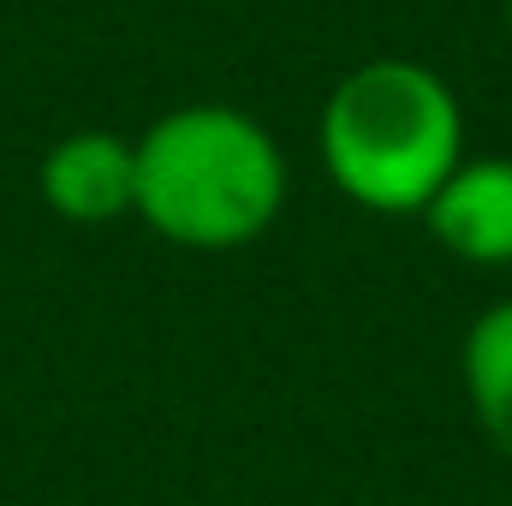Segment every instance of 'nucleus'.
I'll return each instance as SVG.
<instances>
[{
  "label": "nucleus",
  "mask_w": 512,
  "mask_h": 506,
  "mask_svg": "<svg viewBox=\"0 0 512 506\" xmlns=\"http://www.w3.org/2000/svg\"><path fill=\"white\" fill-rule=\"evenodd\" d=\"M417 221L465 268H512V155H465Z\"/></svg>",
  "instance_id": "20e7f679"
},
{
  "label": "nucleus",
  "mask_w": 512,
  "mask_h": 506,
  "mask_svg": "<svg viewBox=\"0 0 512 506\" xmlns=\"http://www.w3.org/2000/svg\"><path fill=\"white\" fill-rule=\"evenodd\" d=\"M36 197L66 227H114L137 215V143L126 131L78 126L36 161Z\"/></svg>",
  "instance_id": "7ed1b4c3"
},
{
  "label": "nucleus",
  "mask_w": 512,
  "mask_h": 506,
  "mask_svg": "<svg viewBox=\"0 0 512 506\" xmlns=\"http://www.w3.org/2000/svg\"><path fill=\"white\" fill-rule=\"evenodd\" d=\"M137 143V215L179 251H245L292 197L280 137L233 102H185L155 114Z\"/></svg>",
  "instance_id": "f257e3e1"
},
{
  "label": "nucleus",
  "mask_w": 512,
  "mask_h": 506,
  "mask_svg": "<svg viewBox=\"0 0 512 506\" xmlns=\"http://www.w3.org/2000/svg\"><path fill=\"white\" fill-rule=\"evenodd\" d=\"M459 381L471 399V417L483 429V441L512 459V298H495L459 346Z\"/></svg>",
  "instance_id": "39448f33"
},
{
  "label": "nucleus",
  "mask_w": 512,
  "mask_h": 506,
  "mask_svg": "<svg viewBox=\"0 0 512 506\" xmlns=\"http://www.w3.org/2000/svg\"><path fill=\"white\" fill-rule=\"evenodd\" d=\"M507 36H512V0H507Z\"/></svg>",
  "instance_id": "423d86ee"
},
{
  "label": "nucleus",
  "mask_w": 512,
  "mask_h": 506,
  "mask_svg": "<svg viewBox=\"0 0 512 506\" xmlns=\"http://www.w3.org/2000/svg\"><path fill=\"white\" fill-rule=\"evenodd\" d=\"M316 155L334 191L370 215L417 221L435 185L471 155L453 84L405 54L352 66L316 120Z\"/></svg>",
  "instance_id": "f03ea898"
}]
</instances>
